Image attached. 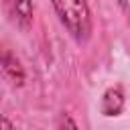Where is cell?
Instances as JSON below:
<instances>
[{"instance_id":"obj_1","label":"cell","mask_w":130,"mask_h":130,"mask_svg":"<svg viewBox=\"0 0 130 130\" xmlns=\"http://www.w3.org/2000/svg\"><path fill=\"white\" fill-rule=\"evenodd\" d=\"M51 6L69 37L77 45H85L93 30L91 8L87 0H51Z\"/></svg>"},{"instance_id":"obj_2","label":"cell","mask_w":130,"mask_h":130,"mask_svg":"<svg viewBox=\"0 0 130 130\" xmlns=\"http://www.w3.org/2000/svg\"><path fill=\"white\" fill-rule=\"evenodd\" d=\"M0 73L14 85H24L26 73L20 65V61L14 57V53L10 49H6L4 45H0Z\"/></svg>"},{"instance_id":"obj_3","label":"cell","mask_w":130,"mask_h":130,"mask_svg":"<svg viewBox=\"0 0 130 130\" xmlns=\"http://www.w3.org/2000/svg\"><path fill=\"white\" fill-rule=\"evenodd\" d=\"M124 104H126L124 89H122L120 85H112V87H108V89L102 93L100 110H102V114H104V116L114 118V116H120V114H122Z\"/></svg>"},{"instance_id":"obj_4","label":"cell","mask_w":130,"mask_h":130,"mask_svg":"<svg viewBox=\"0 0 130 130\" xmlns=\"http://www.w3.org/2000/svg\"><path fill=\"white\" fill-rule=\"evenodd\" d=\"M4 6L10 18L20 26L28 28L32 22V0H4Z\"/></svg>"},{"instance_id":"obj_5","label":"cell","mask_w":130,"mask_h":130,"mask_svg":"<svg viewBox=\"0 0 130 130\" xmlns=\"http://www.w3.org/2000/svg\"><path fill=\"white\" fill-rule=\"evenodd\" d=\"M116 2H118V6H120L122 14L126 16V20L130 22V0H116Z\"/></svg>"},{"instance_id":"obj_6","label":"cell","mask_w":130,"mask_h":130,"mask_svg":"<svg viewBox=\"0 0 130 130\" xmlns=\"http://www.w3.org/2000/svg\"><path fill=\"white\" fill-rule=\"evenodd\" d=\"M0 128H14V122L4 118V116H0Z\"/></svg>"}]
</instances>
